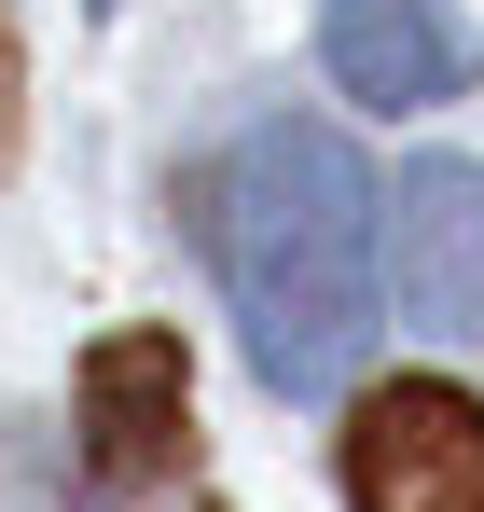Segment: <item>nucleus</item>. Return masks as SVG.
Here are the masks:
<instances>
[{
	"mask_svg": "<svg viewBox=\"0 0 484 512\" xmlns=\"http://www.w3.org/2000/svg\"><path fill=\"white\" fill-rule=\"evenodd\" d=\"M374 236H388V291H402L415 333H484V167L471 153H429L402 167V194H374Z\"/></svg>",
	"mask_w": 484,
	"mask_h": 512,
	"instance_id": "20e7f679",
	"label": "nucleus"
},
{
	"mask_svg": "<svg viewBox=\"0 0 484 512\" xmlns=\"http://www.w3.org/2000/svg\"><path fill=\"white\" fill-rule=\"evenodd\" d=\"M194 236L222 263L236 346L277 402H319L360 374V346H374V167L332 125H305V111L249 125L194 180Z\"/></svg>",
	"mask_w": 484,
	"mask_h": 512,
	"instance_id": "f257e3e1",
	"label": "nucleus"
},
{
	"mask_svg": "<svg viewBox=\"0 0 484 512\" xmlns=\"http://www.w3.org/2000/svg\"><path fill=\"white\" fill-rule=\"evenodd\" d=\"M70 416H83V485H97V499L180 485V471H194V360H180V333H153V319L97 333Z\"/></svg>",
	"mask_w": 484,
	"mask_h": 512,
	"instance_id": "f03ea898",
	"label": "nucleus"
},
{
	"mask_svg": "<svg viewBox=\"0 0 484 512\" xmlns=\"http://www.w3.org/2000/svg\"><path fill=\"white\" fill-rule=\"evenodd\" d=\"M346 512H484V402L402 374L346 416Z\"/></svg>",
	"mask_w": 484,
	"mask_h": 512,
	"instance_id": "7ed1b4c3",
	"label": "nucleus"
},
{
	"mask_svg": "<svg viewBox=\"0 0 484 512\" xmlns=\"http://www.w3.org/2000/svg\"><path fill=\"white\" fill-rule=\"evenodd\" d=\"M319 42H332V84L360 97V111H443L484 70L457 0H332Z\"/></svg>",
	"mask_w": 484,
	"mask_h": 512,
	"instance_id": "39448f33",
	"label": "nucleus"
},
{
	"mask_svg": "<svg viewBox=\"0 0 484 512\" xmlns=\"http://www.w3.org/2000/svg\"><path fill=\"white\" fill-rule=\"evenodd\" d=\"M28 153V42H14V14H0V167Z\"/></svg>",
	"mask_w": 484,
	"mask_h": 512,
	"instance_id": "423d86ee",
	"label": "nucleus"
}]
</instances>
